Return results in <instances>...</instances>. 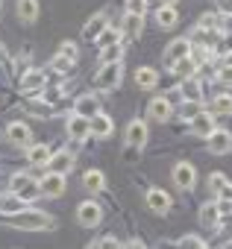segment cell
I'll return each instance as SVG.
<instances>
[{
	"label": "cell",
	"instance_id": "11",
	"mask_svg": "<svg viewBox=\"0 0 232 249\" xmlns=\"http://www.w3.org/2000/svg\"><path fill=\"white\" fill-rule=\"evenodd\" d=\"M191 132L200 138H209L214 132V114L212 111H200L197 117H191Z\"/></svg>",
	"mask_w": 232,
	"mask_h": 249
},
{
	"label": "cell",
	"instance_id": "9",
	"mask_svg": "<svg viewBox=\"0 0 232 249\" xmlns=\"http://www.w3.org/2000/svg\"><path fill=\"white\" fill-rule=\"evenodd\" d=\"M232 150V132H226V129H214L212 135H209V153H214V156H226Z\"/></svg>",
	"mask_w": 232,
	"mask_h": 249
},
{
	"label": "cell",
	"instance_id": "13",
	"mask_svg": "<svg viewBox=\"0 0 232 249\" xmlns=\"http://www.w3.org/2000/svg\"><path fill=\"white\" fill-rule=\"evenodd\" d=\"M6 135H9V141H12V144H18V147H30V144H33V132H30L27 123H21V120L9 123Z\"/></svg>",
	"mask_w": 232,
	"mask_h": 249
},
{
	"label": "cell",
	"instance_id": "27",
	"mask_svg": "<svg viewBox=\"0 0 232 249\" xmlns=\"http://www.w3.org/2000/svg\"><path fill=\"white\" fill-rule=\"evenodd\" d=\"M209 111L217 117V114H232V94H217L212 103H209Z\"/></svg>",
	"mask_w": 232,
	"mask_h": 249
},
{
	"label": "cell",
	"instance_id": "32",
	"mask_svg": "<svg viewBox=\"0 0 232 249\" xmlns=\"http://www.w3.org/2000/svg\"><path fill=\"white\" fill-rule=\"evenodd\" d=\"M197 27H200V30H220V18H217V15H212V12H203Z\"/></svg>",
	"mask_w": 232,
	"mask_h": 249
},
{
	"label": "cell",
	"instance_id": "48",
	"mask_svg": "<svg viewBox=\"0 0 232 249\" xmlns=\"http://www.w3.org/2000/svg\"><path fill=\"white\" fill-rule=\"evenodd\" d=\"M85 249H103V246H100V243H88Z\"/></svg>",
	"mask_w": 232,
	"mask_h": 249
},
{
	"label": "cell",
	"instance_id": "49",
	"mask_svg": "<svg viewBox=\"0 0 232 249\" xmlns=\"http://www.w3.org/2000/svg\"><path fill=\"white\" fill-rule=\"evenodd\" d=\"M165 3H174V0H165Z\"/></svg>",
	"mask_w": 232,
	"mask_h": 249
},
{
	"label": "cell",
	"instance_id": "46",
	"mask_svg": "<svg viewBox=\"0 0 232 249\" xmlns=\"http://www.w3.org/2000/svg\"><path fill=\"white\" fill-rule=\"evenodd\" d=\"M0 62H9V56H6V50H3V44H0Z\"/></svg>",
	"mask_w": 232,
	"mask_h": 249
},
{
	"label": "cell",
	"instance_id": "7",
	"mask_svg": "<svg viewBox=\"0 0 232 249\" xmlns=\"http://www.w3.org/2000/svg\"><path fill=\"white\" fill-rule=\"evenodd\" d=\"M77 220H79V226L91 229V226H97V223L103 220V208H100L97 202H82V205L77 208Z\"/></svg>",
	"mask_w": 232,
	"mask_h": 249
},
{
	"label": "cell",
	"instance_id": "39",
	"mask_svg": "<svg viewBox=\"0 0 232 249\" xmlns=\"http://www.w3.org/2000/svg\"><path fill=\"white\" fill-rule=\"evenodd\" d=\"M127 12L144 18V12H147V0H127Z\"/></svg>",
	"mask_w": 232,
	"mask_h": 249
},
{
	"label": "cell",
	"instance_id": "41",
	"mask_svg": "<svg viewBox=\"0 0 232 249\" xmlns=\"http://www.w3.org/2000/svg\"><path fill=\"white\" fill-rule=\"evenodd\" d=\"M217 79H220L223 85H232V68H226V65H223V68H220V73H217Z\"/></svg>",
	"mask_w": 232,
	"mask_h": 249
},
{
	"label": "cell",
	"instance_id": "47",
	"mask_svg": "<svg viewBox=\"0 0 232 249\" xmlns=\"http://www.w3.org/2000/svg\"><path fill=\"white\" fill-rule=\"evenodd\" d=\"M223 65H226V68H232V53H226V56H223Z\"/></svg>",
	"mask_w": 232,
	"mask_h": 249
},
{
	"label": "cell",
	"instance_id": "34",
	"mask_svg": "<svg viewBox=\"0 0 232 249\" xmlns=\"http://www.w3.org/2000/svg\"><path fill=\"white\" fill-rule=\"evenodd\" d=\"M97 41H100V47H109V44H115V41H121V33L115 30V27H106L103 36H100Z\"/></svg>",
	"mask_w": 232,
	"mask_h": 249
},
{
	"label": "cell",
	"instance_id": "15",
	"mask_svg": "<svg viewBox=\"0 0 232 249\" xmlns=\"http://www.w3.org/2000/svg\"><path fill=\"white\" fill-rule=\"evenodd\" d=\"M171 111H174V103H171L168 97H156V100L150 103V108H147V114H150L153 120H159V123L171 120Z\"/></svg>",
	"mask_w": 232,
	"mask_h": 249
},
{
	"label": "cell",
	"instance_id": "12",
	"mask_svg": "<svg viewBox=\"0 0 232 249\" xmlns=\"http://www.w3.org/2000/svg\"><path fill=\"white\" fill-rule=\"evenodd\" d=\"M68 135H71L74 141H85V138L91 135V117H79V114H74V117L68 120Z\"/></svg>",
	"mask_w": 232,
	"mask_h": 249
},
{
	"label": "cell",
	"instance_id": "28",
	"mask_svg": "<svg viewBox=\"0 0 232 249\" xmlns=\"http://www.w3.org/2000/svg\"><path fill=\"white\" fill-rule=\"evenodd\" d=\"M121 56H124V44H121V41H115V44L103 47V53H100V65H112V62H121Z\"/></svg>",
	"mask_w": 232,
	"mask_h": 249
},
{
	"label": "cell",
	"instance_id": "25",
	"mask_svg": "<svg viewBox=\"0 0 232 249\" xmlns=\"http://www.w3.org/2000/svg\"><path fill=\"white\" fill-rule=\"evenodd\" d=\"M179 94L185 97V100H203V88H200V82L194 79V76H188V79H182V85H179Z\"/></svg>",
	"mask_w": 232,
	"mask_h": 249
},
{
	"label": "cell",
	"instance_id": "4",
	"mask_svg": "<svg viewBox=\"0 0 232 249\" xmlns=\"http://www.w3.org/2000/svg\"><path fill=\"white\" fill-rule=\"evenodd\" d=\"M188 56H191V41H188V38H174V41L168 44V50H165V65L174 68L176 62H182V59H188Z\"/></svg>",
	"mask_w": 232,
	"mask_h": 249
},
{
	"label": "cell",
	"instance_id": "29",
	"mask_svg": "<svg viewBox=\"0 0 232 249\" xmlns=\"http://www.w3.org/2000/svg\"><path fill=\"white\" fill-rule=\"evenodd\" d=\"M200 223H203L206 229H214V226L220 223V208H217V205H203V208H200Z\"/></svg>",
	"mask_w": 232,
	"mask_h": 249
},
{
	"label": "cell",
	"instance_id": "14",
	"mask_svg": "<svg viewBox=\"0 0 232 249\" xmlns=\"http://www.w3.org/2000/svg\"><path fill=\"white\" fill-rule=\"evenodd\" d=\"M106 21H109V18H106V12H97V15H94V18H91V21L82 27V38H85V41H94V38H100V36H103V30L109 27Z\"/></svg>",
	"mask_w": 232,
	"mask_h": 249
},
{
	"label": "cell",
	"instance_id": "18",
	"mask_svg": "<svg viewBox=\"0 0 232 249\" xmlns=\"http://www.w3.org/2000/svg\"><path fill=\"white\" fill-rule=\"evenodd\" d=\"M74 114H79V117H94V114H100V103H97V97H91V94L79 97L77 106H74Z\"/></svg>",
	"mask_w": 232,
	"mask_h": 249
},
{
	"label": "cell",
	"instance_id": "30",
	"mask_svg": "<svg viewBox=\"0 0 232 249\" xmlns=\"http://www.w3.org/2000/svg\"><path fill=\"white\" fill-rule=\"evenodd\" d=\"M82 182H85L88 191H103V188H106V176H103L100 170H88V173L82 176Z\"/></svg>",
	"mask_w": 232,
	"mask_h": 249
},
{
	"label": "cell",
	"instance_id": "17",
	"mask_svg": "<svg viewBox=\"0 0 232 249\" xmlns=\"http://www.w3.org/2000/svg\"><path fill=\"white\" fill-rule=\"evenodd\" d=\"M176 21H179V15H176L174 3H162V6L156 9V24H159L162 30H174V27H176Z\"/></svg>",
	"mask_w": 232,
	"mask_h": 249
},
{
	"label": "cell",
	"instance_id": "19",
	"mask_svg": "<svg viewBox=\"0 0 232 249\" xmlns=\"http://www.w3.org/2000/svg\"><path fill=\"white\" fill-rule=\"evenodd\" d=\"M91 135L94 138H109L112 135V117L109 114H94L91 117Z\"/></svg>",
	"mask_w": 232,
	"mask_h": 249
},
{
	"label": "cell",
	"instance_id": "20",
	"mask_svg": "<svg viewBox=\"0 0 232 249\" xmlns=\"http://www.w3.org/2000/svg\"><path fill=\"white\" fill-rule=\"evenodd\" d=\"M141 24H144L141 15H130L127 12V18H124V41H135L141 36Z\"/></svg>",
	"mask_w": 232,
	"mask_h": 249
},
{
	"label": "cell",
	"instance_id": "36",
	"mask_svg": "<svg viewBox=\"0 0 232 249\" xmlns=\"http://www.w3.org/2000/svg\"><path fill=\"white\" fill-rule=\"evenodd\" d=\"M59 56H65L68 62H77L79 50H77V44H74V41H62V47H59Z\"/></svg>",
	"mask_w": 232,
	"mask_h": 249
},
{
	"label": "cell",
	"instance_id": "1",
	"mask_svg": "<svg viewBox=\"0 0 232 249\" xmlns=\"http://www.w3.org/2000/svg\"><path fill=\"white\" fill-rule=\"evenodd\" d=\"M9 226H12V229H21V231H41V229H53L56 220L47 217V214L39 211V208H24L21 214H15V217L9 220Z\"/></svg>",
	"mask_w": 232,
	"mask_h": 249
},
{
	"label": "cell",
	"instance_id": "33",
	"mask_svg": "<svg viewBox=\"0 0 232 249\" xmlns=\"http://www.w3.org/2000/svg\"><path fill=\"white\" fill-rule=\"evenodd\" d=\"M27 108H30L33 114H39V117H50V111H53V108H50L47 103H39L36 97H30V103H27Z\"/></svg>",
	"mask_w": 232,
	"mask_h": 249
},
{
	"label": "cell",
	"instance_id": "44",
	"mask_svg": "<svg viewBox=\"0 0 232 249\" xmlns=\"http://www.w3.org/2000/svg\"><path fill=\"white\" fill-rule=\"evenodd\" d=\"M220 199H226V202L232 205V185H226V188L220 191Z\"/></svg>",
	"mask_w": 232,
	"mask_h": 249
},
{
	"label": "cell",
	"instance_id": "21",
	"mask_svg": "<svg viewBox=\"0 0 232 249\" xmlns=\"http://www.w3.org/2000/svg\"><path fill=\"white\" fill-rule=\"evenodd\" d=\"M18 18L24 24H36V18H39V0H18Z\"/></svg>",
	"mask_w": 232,
	"mask_h": 249
},
{
	"label": "cell",
	"instance_id": "50",
	"mask_svg": "<svg viewBox=\"0 0 232 249\" xmlns=\"http://www.w3.org/2000/svg\"><path fill=\"white\" fill-rule=\"evenodd\" d=\"M0 6H3V0H0Z\"/></svg>",
	"mask_w": 232,
	"mask_h": 249
},
{
	"label": "cell",
	"instance_id": "16",
	"mask_svg": "<svg viewBox=\"0 0 232 249\" xmlns=\"http://www.w3.org/2000/svg\"><path fill=\"white\" fill-rule=\"evenodd\" d=\"M147 208L156 211V214H168V208H171V196H168L165 191H159V188H150V191H147Z\"/></svg>",
	"mask_w": 232,
	"mask_h": 249
},
{
	"label": "cell",
	"instance_id": "31",
	"mask_svg": "<svg viewBox=\"0 0 232 249\" xmlns=\"http://www.w3.org/2000/svg\"><path fill=\"white\" fill-rule=\"evenodd\" d=\"M174 71H176V76H179V79H188V76H194V71H197V62L188 56V59L176 62V65H174Z\"/></svg>",
	"mask_w": 232,
	"mask_h": 249
},
{
	"label": "cell",
	"instance_id": "35",
	"mask_svg": "<svg viewBox=\"0 0 232 249\" xmlns=\"http://www.w3.org/2000/svg\"><path fill=\"white\" fill-rule=\"evenodd\" d=\"M226 185H229V182H226V176H223V173H212V176H209V188H212V194H217V196H220V191H223Z\"/></svg>",
	"mask_w": 232,
	"mask_h": 249
},
{
	"label": "cell",
	"instance_id": "38",
	"mask_svg": "<svg viewBox=\"0 0 232 249\" xmlns=\"http://www.w3.org/2000/svg\"><path fill=\"white\" fill-rule=\"evenodd\" d=\"M214 50L217 53H232V33H220V38H217V44H214Z\"/></svg>",
	"mask_w": 232,
	"mask_h": 249
},
{
	"label": "cell",
	"instance_id": "10",
	"mask_svg": "<svg viewBox=\"0 0 232 249\" xmlns=\"http://www.w3.org/2000/svg\"><path fill=\"white\" fill-rule=\"evenodd\" d=\"M147 144V123H141V120H133L130 126H127V147H133V150H141Z\"/></svg>",
	"mask_w": 232,
	"mask_h": 249
},
{
	"label": "cell",
	"instance_id": "5",
	"mask_svg": "<svg viewBox=\"0 0 232 249\" xmlns=\"http://www.w3.org/2000/svg\"><path fill=\"white\" fill-rule=\"evenodd\" d=\"M41 185V194L44 196H50V199H56V196H62L65 194V173H44V179L39 182Z\"/></svg>",
	"mask_w": 232,
	"mask_h": 249
},
{
	"label": "cell",
	"instance_id": "6",
	"mask_svg": "<svg viewBox=\"0 0 232 249\" xmlns=\"http://www.w3.org/2000/svg\"><path fill=\"white\" fill-rule=\"evenodd\" d=\"M174 182H176L182 191H191V188L197 185V170H194V164L179 161V164L174 167Z\"/></svg>",
	"mask_w": 232,
	"mask_h": 249
},
{
	"label": "cell",
	"instance_id": "40",
	"mask_svg": "<svg viewBox=\"0 0 232 249\" xmlns=\"http://www.w3.org/2000/svg\"><path fill=\"white\" fill-rule=\"evenodd\" d=\"M179 249H206V246H203V240H200V237H194V234H185V237L179 240Z\"/></svg>",
	"mask_w": 232,
	"mask_h": 249
},
{
	"label": "cell",
	"instance_id": "37",
	"mask_svg": "<svg viewBox=\"0 0 232 249\" xmlns=\"http://www.w3.org/2000/svg\"><path fill=\"white\" fill-rule=\"evenodd\" d=\"M200 111H203V106H200L197 100H185V103H182V117L191 120V117H197Z\"/></svg>",
	"mask_w": 232,
	"mask_h": 249
},
{
	"label": "cell",
	"instance_id": "45",
	"mask_svg": "<svg viewBox=\"0 0 232 249\" xmlns=\"http://www.w3.org/2000/svg\"><path fill=\"white\" fill-rule=\"evenodd\" d=\"M124 249H144V243H141V240H138V237H135V240H130V243H127V246H124Z\"/></svg>",
	"mask_w": 232,
	"mask_h": 249
},
{
	"label": "cell",
	"instance_id": "42",
	"mask_svg": "<svg viewBox=\"0 0 232 249\" xmlns=\"http://www.w3.org/2000/svg\"><path fill=\"white\" fill-rule=\"evenodd\" d=\"M100 246H103V249H124L115 237H103V240H100Z\"/></svg>",
	"mask_w": 232,
	"mask_h": 249
},
{
	"label": "cell",
	"instance_id": "8",
	"mask_svg": "<svg viewBox=\"0 0 232 249\" xmlns=\"http://www.w3.org/2000/svg\"><path fill=\"white\" fill-rule=\"evenodd\" d=\"M41 88H44V71H27L21 76V91L27 97H39Z\"/></svg>",
	"mask_w": 232,
	"mask_h": 249
},
{
	"label": "cell",
	"instance_id": "23",
	"mask_svg": "<svg viewBox=\"0 0 232 249\" xmlns=\"http://www.w3.org/2000/svg\"><path fill=\"white\" fill-rule=\"evenodd\" d=\"M53 173H68L71 167H74V156L68 153V150H62V153H56V156H50V164H47Z\"/></svg>",
	"mask_w": 232,
	"mask_h": 249
},
{
	"label": "cell",
	"instance_id": "24",
	"mask_svg": "<svg viewBox=\"0 0 232 249\" xmlns=\"http://www.w3.org/2000/svg\"><path fill=\"white\" fill-rule=\"evenodd\" d=\"M156 82H159V73H156L153 68H138V71H135V85H138V88L150 91V88H156Z\"/></svg>",
	"mask_w": 232,
	"mask_h": 249
},
{
	"label": "cell",
	"instance_id": "26",
	"mask_svg": "<svg viewBox=\"0 0 232 249\" xmlns=\"http://www.w3.org/2000/svg\"><path fill=\"white\" fill-rule=\"evenodd\" d=\"M24 211V199L21 196H15V194H9V196H0V214H21Z\"/></svg>",
	"mask_w": 232,
	"mask_h": 249
},
{
	"label": "cell",
	"instance_id": "43",
	"mask_svg": "<svg viewBox=\"0 0 232 249\" xmlns=\"http://www.w3.org/2000/svg\"><path fill=\"white\" fill-rule=\"evenodd\" d=\"M217 6H220V12L232 15V0H217Z\"/></svg>",
	"mask_w": 232,
	"mask_h": 249
},
{
	"label": "cell",
	"instance_id": "3",
	"mask_svg": "<svg viewBox=\"0 0 232 249\" xmlns=\"http://www.w3.org/2000/svg\"><path fill=\"white\" fill-rule=\"evenodd\" d=\"M121 76H124L121 62H112V65H103V71L97 73L94 85H97L100 91H112V88H118V85H121Z\"/></svg>",
	"mask_w": 232,
	"mask_h": 249
},
{
	"label": "cell",
	"instance_id": "2",
	"mask_svg": "<svg viewBox=\"0 0 232 249\" xmlns=\"http://www.w3.org/2000/svg\"><path fill=\"white\" fill-rule=\"evenodd\" d=\"M9 188H12V194L21 196L24 202H33L36 196H41V185H39L33 176H27V173H15V176L9 179Z\"/></svg>",
	"mask_w": 232,
	"mask_h": 249
},
{
	"label": "cell",
	"instance_id": "22",
	"mask_svg": "<svg viewBox=\"0 0 232 249\" xmlns=\"http://www.w3.org/2000/svg\"><path fill=\"white\" fill-rule=\"evenodd\" d=\"M50 147L47 144H36V147H30V153H27V159H30V164H36V167H44V164H50Z\"/></svg>",
	"mask_w": 232,
	"mask_h": 249
}]
</instances>
